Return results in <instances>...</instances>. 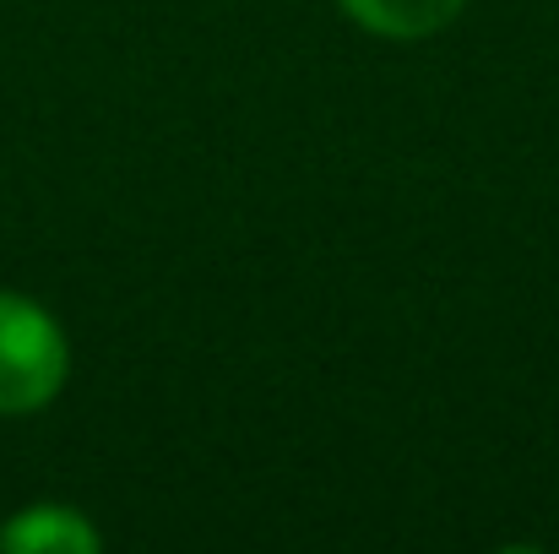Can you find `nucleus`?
<instances>
[{
	"mask_svg": "<svg viewBox=\"0 0 559 554\" xmlns=\"http://www.w3.org/2000/svg\"><path fill=\"white\" fill-rule=\"evenodd\" d=\"M71 380L66 327L27 294L0 288V413L22 419L49 408Z\"/></svg>",
	"mask_w": 559,
	"mask_h": 554,
	"instance_id": "nucleus-1",
	"label": "nucleus"
},
{
	"mask_svg": "<svg viewBox=\"0 0 559 554\" xmlns=\"http://www.w3.org/2000/svg\"><path fill=\"white\" fill-rule=\"evenodd\" d=\"M337 5L354 27L385 44H424L467 11V0H337Z\"/></svg>",
	"mask_w": 559,
	"mask_h": 554,
	"instance_id": "nucleus-3",
	"label": "nucleus"
},
{
	"mask_svg": "<svg viewBox=\"0 0 559 554\" xmlns=\"http://www.w3.org/2000/svg\"><path fill=\"white\" fill-rule=\"evenodd\" d=\"M0 550L11 554H98L104 533L87 522V511L60 506V500H38L22 506L5 528H0Z\"/></svg>",
	"mask_w": 559,
	"mask_h": 554,
	"instance_id": "nucleus-2",
	"label": "nucleus"
}]
</instances>
